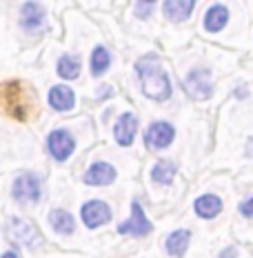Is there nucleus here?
<instances>
[{"mask_svg":"<svg viewBox=\"0 0 253 258\" xmlns=\"http://www.w3.org/2000/svg\"><path fill=\"white\" fill-rule=\"evenodd\" d=\"M246 154H249V156H253V138L249 141V147H246Z\"/></svg>","mask_w":253,"mask_h":258,"instance_id":"nucleus-26","label":"nucleus"},{"mask_svg":"<svg viewBox=\"0 0 253 258\" xmlns=\"http://www.w3.org/2000/svg\"><path fill=\"white\" fill-rule=\"evenodd\" d=\"M0 100H3L5 109L14 118H18V120H27L36 105L34 94H31V91L27 89V85H23V83L3 85V96H0Z\"/></svg>","mask_w":253,"mask_h":258,"instance_id":"nucleus-2","label":"nucleus"},{"mask_svg":"<svg viewBox=\"0 0 253 258\" xmlns=\"http://www.w3.org/2000/svg\"><path fill=\"white\" fill-rule=\"evenodd\" d=\"M20 25L27 31H36L45 25V9L38 3H25L20 9Z\"/></svg>","mask_w":253,"mask_h":258,"instance_id":"nucleus-11","label":"nucleus"},{"mask_svg":"<svg viewBox=\"0 0 253 258\" xmlns=\"http://www.w3.org/2000/svg\"><path fill=\"white\" fill-rule=\"evenodd\" d=\"M193 209H196V214L200 218H215L222 212V201H220V196H215V194H204V196L196 198Z\"/></svg>","mask_w":253,"mask_h":258,"instance_id":"nucleus-15","label":"nucleus"},{"mask_svg":"<svg viewBox=\"0 0 253 258\" xmlns=\"http://www.w3.org/2000/svg\"><path fill=\"white\" fill-rule=\"evenodd\" d=\"M240 212H242V216H246V218L253 216V196L249 198V201L242 203V205H240Z\"/></svg>","mask_w":253,"mask_h":258,"instance_id":"nucleus-23","label":"nucleus"},{"mask_svg":"<svg viewBox=\"0 0 253 258\" xmlns=\"http://www.w3.org/2000/svg\"><path fill=\"white\" fill-rule=\"evenodd\" d=\"M49 105L56 111H69L76 105V96H73L71 87H64V85H56L49 89Z\"/></svg>","mask_w":253,"mask_h":258,"instance_id":"nucleus-13","label":"nucleus"},{"mask_svg":"<svg viewBox=\"0 0 253 258\" xmlns=\"http://www.w3.org/2000/svg\"><path fill=\"white\" fill-rule=\"evenodd\" d=\"M111 220V209L107 203L102 201H89L82 205V223L87 225L89 229L102 227L105 223Z\"/></svg>","mask_w":253,"mask_h":258,"instance_id":"nucleus-9","label":"nucleus"},{"mask_svg":"<svg viewBox=\"0 0 253 258\" xmlns=\"http://www.w3.org/2000/svg\"><path fill=\"white\" fill-rule=\"evenodd\" d=\"M174 174H176V165L169 163V160H160L151 169V178H153V182H158V185H169V182L174 180Z\"/></svg>","mask_w":253,"mask_h":258,"instance_id":"nucleus-20","label":"nucleus"},{"mask_svg":"<svg viewBox=\"0 0 253 258\" xmlns=\"http://www.w3.org/2000/svg\"><path fill=\"white\" fill-rule=\"evenodd\" d=\"M47 147H49V154L56 160H67L76 149V141H73V136L67 129H56L47 138Z\"/></svg>","mask_w":253,"mask_h":258,"instance_id":"nucleus-7","label":"nucleus"},{"mask_svg":"<svg viewBox=\"0 0 253 258\" xmlns=\"http://www.w3.org/2000/svg\"><path fill=\"white\" fill-rule=\"evenodd\" d=\"M58 74L67 80H73L80 76V60L76 56H62L58 60Z\"/></svg>","mask_w":253,"mask_h":258,"instance_id":"nucleus-21","label":"nucleus"},{"mask_svg":"<svg viewBox=\"0 0 253 258\" xmlns=\"http://www.w3.org/2000/svg\"><path fill=\"white\" fill-rule=\"evenodd\" d=\"M220 258H235V249H233V247H229L224 254H220Z\"/></svg>","mask_w":253,"mask_h":258,"instance_id":"nucleus-24","label":"nucleus"},{"mask_svg":"<svg viewBox=\"0 0 253 258\" xmlns=\"http://www.w3.org/2000/svg\"><path fill=\"white\" fill-rule=\"evenodd\" d=\"M7 236L14 240V243L27 245V247L40 243V236H38V232H36V227L29 223V220H25V218H9Z\"/></svg>","mask_w":253,"mask_h":258,"instance_id":"nucleus-6","label":"nucleus"},{"mask_svg":"<svg viewBox=\"0 0 253 258\" xmlns=\"http://www.w3.org/2000/svg\"><path fill=\"white\" fill-rule=\"evenodd\" d=\"M151 229H153V225H151V220L147 218V214H144L142 205H140L138 201H133V205H131V218L125 220V223L118 227V232L125 234V236H136V238H142V236L151 234Z\"/></svg>","mask_w":253,"mask_h":258,"instance_id":"nucleus-4","label":"nucleus"},{"mask_svg":"<svg viewBox=\"0 0 253 258\" xmlns=\"http://www.w3.org/2000/svg\"><path fill=\"white\" fill-rule=\"evenodd\" d=\"M0 258H18V254H16V251H5Z\"/></svg>","mask_w":253,"mask_h":258,"instance_id":"nucleus-25","label":"nucleus"},{"mask_svg":"<svg viewBox=\"0 0 253 258\" xmlns=\"http://www.w3.org/2000/svg\"><path fill=\"white\" fill-rule=\"evenodd\" d=\"M116 180V169L111 167L109 163H94L91 167L87 169V174H85V182L87 185H111V182Z\"/></svg>","mask_w":253,"mask_h":258,"instance_id":"nucleus-12","label":"nucleus"},{"mask_svg":"<svg viewBox=\"0 0 253 258\" xmlns=\"http://www.w3.org/2000/svg\"><path fill=\"white\" fill-rule=\"evenodd\" d=\"M12 194L18 203H38L40 201V178L36 174H20L14 180Z\"/></svg>","mask_w":253,"mask_h":258,"instance_id":"nucleus-5","label":"nucleus"},{"mask_svg":"<svg viewBox=\"0 0 253 258\" xmlns=\"http://www.w3.org/2000/svg\"><path fill=\"white\" fill-rule=\"evenodd\" d=\"M109 64H111V53L105 47H96L94 53H91V72H94V76H102L109 69Z\"/></svg>","mask_w":253,"mask_h":258,"instance_id":"nucleus-19","label":"nucleus"},{"mask_svg":"<svg viewBox=\"0 0 253 258\" xmlns=\"http://www.w3.org/2000/svg\"><path fill=\"white\" fill-rule=\"evenodd\" d=\"M136 72L142 85V91L147 98L155 100V103H164L171 96V80L166 76L164 67L155 56H144L136 62Z\"/></svg>","mask_w":253,"mask_h":258,"instance_id":"nucleus-1","label":"nucleus"},{"mask_svg":"<svg viewBox=\"0 0 253 258\" xmlns=\"http://www.w3.org/2000/svg\"><path fill=\"white\" fill-rule=\"evenodd\" d=\"M185 91L196 100H207L211 98L213 94V87H211V74L209 69H191L185 78Z\"/></svg>","mask_w":253,"mask_h":258,"instance_id":"nucleus-3","label":"nucleus"},{"mask_svg":"<svg viewBox=\"0 0 253 258\" xmlns=\"http://www.w3.org/2000/svg\"><path fill=\"white\" fill-rule=\"evenodd\" d=\"M174 136H176L174 125H169V122H164V120H158V122L149 125L147 134H144V141H147L149 149H164L171 145Z\"/></svg>","mask_w":253,"mask_h":258,"instance_id":"nucleus-8","label":"nucleus"},{"mask_svg":"<svg viewBox=\"0 0 253 258\" xmlns=\"http://www.w3.org/2000/svg\"><path fill=\"white\" fill-rule=\"evenodd\" d=\"M189 240H191L189 229H176V232H171L169 238H166V251H169L171 256H176V258H182L187 254Z\"/></svg>","mask_w":253,"mask_h":258,"instance_id":"nucleus-17","label":"nucleus"},{"mask_svg":"<svg viewBox=\"0 0 253 258\" xmlns=\"http://www.w3.org/2000/svg\"><path fill=\"white\" fill-rule=\"evenodd\" d=\"M136 12L140 18H147V16L153 12V3H136Z\"/></svg>","mask_w":253,"mask_h":258,"instance_id":"nucleus-22","label":"nucleus"},{"mask_svg":"<svg viewBox=\"0 0 253 258\" xmlns=\"http://www.w3.org/2000/svg\"><path fill=\"white\" fill-rule=\"evenodd\" d=\"M164 16L174 23H180V20H187L191 16V12L196 9V3L193 0H169V3L162 5Z\"/></svg>","mask_w":253,"mask_h":258,"instance_id":"nucleus-16","label":"nucleus"},{"mask_svg":"<svg viewBox=\"0 0 253 258\" xmlns=\"http://www.w3.org/2000/svg\"><path fill=\"white\" fill-rule=\"evenodd\" d=\"M229 23V9L224 5H213L207 14H204V29L209 34H218Z\"/></svg>","mask_w":253,"mask_h":258,"instance_id":"nucleus-14","label":"nucleus"},{"mask_svg":"<svg viewBox=\"0 0 253 258\" xmlns=\"http://www.w3.org/2000/svg\"><path fill=\"white\" fill-rule=\"evenodd\" d=\"M136 132H138V118L133 114H122L118 118L116 127H114V136H116V143L122 145V147H129L136 138Z\"/></svg>","mask_w":253,"mask_h":258,"instance_id":"nucleus-10","label":"nucleus"},{"mask_svg":"<svg viewBox=\"0 0 253 258\" xmlns=\"http://www.w3.org/2000/svg\"><path fill=\"white\" fill-rule=\"evenodd\" d=\"M49 223L58 234H73V229H76V220L64 209H53L49 214Z\"/></svg>","mask_w":253,"mask_h":258,"instance_id":"nucleus-18","label":"nucleus"}]
</instances>
